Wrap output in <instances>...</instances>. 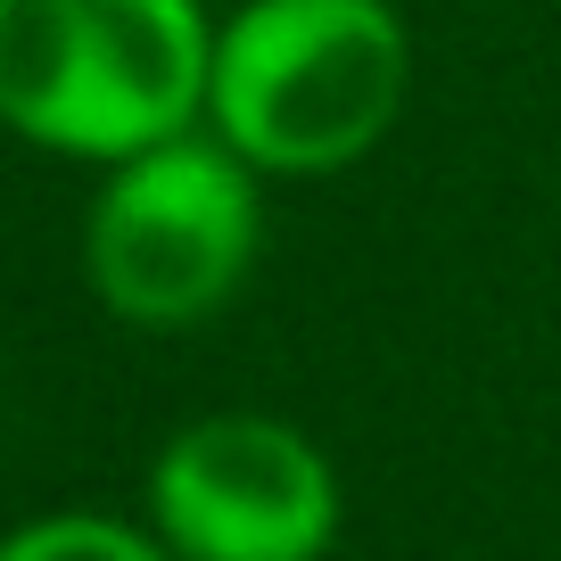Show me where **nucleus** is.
Returning <instances> with one entry per match:
<instances>
[{
    "mask_svg": "<svg viewBox=\"0 0 561 561\" xmlns=\"http://www.w3.org/2000/svg\"><path fill=\"white\" fill-rule=\"evenodd\" d=\"M413 34L397 0H240L215 25L207 133L273 182L347 174L397 133Z\"/></svg>",
    "mask_w": 561,
    "mask_h": 561,
    "instance_id": "obj_1",
    "label": "nucleus"
},
{
    "mask_svg": "<svg viewBox=\"0 0 561 561\" xmlns=\"http://www.w3.org/2000/svg\"><path fill=\"white\" fill-rule=\"evenodd\" d=\"M207 0H0V124L34 149L124 165L207 124Z\"/></svg>",
    "mask_w": 561,
    "mask_h": 561,
    "instance_id": "obj_2",
    "label": "nucleus"
},
{
    "mask_svg": "<svg viewBox=\"0 0 561 561\" xmlns=\"http://www.w3.org/2000/svg\"><path fill=\"white\" fill-rule=\"evenodd\" d=\"M256 182L264 174L215 133H182L107 165L83 215V273L100 306L133 331H198L207 314H224L264 248Z\"/></svg>",
    "mask_w": 561,
    "mask_h": 561,
    "instance_id": "obj_3",
    "label": "nucleus"
},
{
    "mask_svg": "<svg viewBox=\"0 0 561 561\" xmlns=\"http://www.w3.org/2000/svg\"><path fill=\"white\" fill-rule=\"evenodd\" d=\"M347 488L280 413H207L149 462V528L174 561H331Z\"/></svg>",
    "mask_w": 561,
    "mask_h": 561,
    "instance_id": "obj_4",
    "label": "nucleus"
},
{
    "mask_svg": "<svg viewBox=\"0 0 561 561\" xmlns=\"http://www.w3.org/2000/svg\"><path fill=\"white\" fill-rule=\"evenodd\" d=\"M0 561H174L158 528L107 520V512H50V520L0 537Z\"/></svg>",
    "mask_w": 561,
    "mask_h": 561,
    "instance_id": "obj_5",
    "label": "nucleus"
}]
</instances>
